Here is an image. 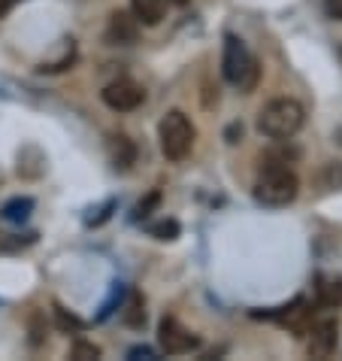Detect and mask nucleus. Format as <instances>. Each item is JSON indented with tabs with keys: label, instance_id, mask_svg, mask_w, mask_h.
<instances>
[{
	"label": "nucleus",
	"instance_id": "nucleus-1",
	"mask_svg": "<svg viewBox=\"0 0 342 361\" xmlns=\"http://www.w3.org/2000/svg\"><path fill=\"white\" fill-rule=\"evenodd\" d=\"M300 195V179L288 164L260 161V176L255 183V197L264 207H288Z\"/></svg>",
	"mask_w": 342,
	"mask_h": 361
},
{
	"label": "nucleus",
	"instance_id": "nucleus-2",
	"mask_svg": "<svg viewBox=\"0 0 342 361\" xmlns=\"http://www.w3.org/2000/svg\"><path fill=\"white\" fill-rule=\"evenodd\" d=\"M303 106L291 97H279L258 113V131L270 140H291L303 128Z\"/></svg>",
	"mask_w": 342,
	"mask_h": 361
},
{
	"label": "nucleus",
	"instance_id": "nucleus-3",
	"mask_svg": "<svg viewBox=\"0 0 342 361\" xmlns=\"http://www.w3.org/2000/svg\"><path fill=\"white\" fill-rule=\"evenodd\" d=\"M224 79L234 82L239 92H255L258 79H260V67L255 61V55L248 52V46L239 39L236 34L224 37Z\"/></svg>",
	"mask_w": 342,
	"mask_h": 361
},
{
	"label": "nucleus",
	"instance_id": "nucleus-4",
	"mask_svg": "<svg viewBox=\"0 0 342 361\" xmlns=\"http://www.w3.org/2000/svg\"><path fill=\"white\" fill-rule=\"evenodd\" d=\"M158 137H160V152H164L170 161H182V158H188L191 149H194V125H191V118L182 109H170V113L160 118Z\"/></svg>",
	"mask_w": 342,
	"mask_h": 361
},
{
	"label": "nucleus",
	"instance_id": "nucleus-5",
	"mask_svg": "<svg viewBox=\"0 0 342 361\" xmlns=\"http://www.w3.org/2000/svg\"><path fill=\"white\" fill-rule=\"evenodd\" d=\"M158 343L164 349L167 355H185L191 349H197V334H191V331L179 322L173 316H164L158 325Z\"/></svg>",
	"mask_w": 342,
	"mask_h": 361
},
{
	"label": "nucleus",
	"instance_id": "nucleus-6",
	"mask_svg": "<svg viewBox=\"0 0 342 361\" xmlns=\"http://www.w3.org/2000/svg\"><path fill=\"white\" fill-rule=\"evenodd\" d=\"M146 100V92L139 88L134 79H115L103 88V104L109 109H118V113H130Z\"/></svg>",
	"mask_w": 342,
	"mask_h": 361
},
{
	"label": "nucleus",
	"instance_id": "nucleus-7",
	"mask_svg": "<svg viewBox=\"0 0 342 361\" xmlns=\"http://www.w3.org/2000/svg\"><path fill=\"white\" fill-rule=\"evenodd\" d=\"M306 334H309V340H306V353H309V358H330L334 355V349H336V322H312L309 328H306Z\"/></svg>",
	"mask_w": 342,
	"mask_h": 361
},
{
	"label": "nucleus",
	"instance_id": "nucleus-8",
	"mask_svg": "<svg viewBox=\"0 0 342 361\" xmlns=\"http://www.w3.org/2000/svg\"><path fill=\"white\" fill-rule=\"evenodd\" d=\"M106 149H109V161H113L115 170H130V164L137 161V146L130 143L125 134H113V137H109Z\"/></svg>",
	"mask_w": 342,
	"mask_h": 361
},
{
	"label": "nucleus",
	"instance_id": "nucleus-9",
	"mask_svg": "<svg viewBox=\"0 0 342 361\" xmlns=\"http://www.w3.org/2000/svg\"><path fill=\"white\" fill-rule=\"evenodd\" d=\"M106 37L113 39V43H134V39L139 37V22L134 16H127V13H113L109 16Z\"/></svg>",
	"mask_w": 342,
	"mask_h": 361
},
{
	"label": "nucleus",
	"instance_id": "nucleus-10",
	"mask_svg": "<svg viewBox=\"0 0 342 361\" xmlns=\"http://www.w3.org/2000/svg\"><path fill=\"white\" fill-rule=\"evenodd\" d=\"M315 295H318V304L327 307V310H336L342 307V279L334 276H318L315 279Z\"/></svg>",
	"mask_w": 342,
	"mask_h": 361
},
{
	"label": "nucleus",
	"instance_id": "nucleus-11",
	"mask_svg": "<svg viewBox=\"0 0 342 361\" xmlns=\"http://www.w3.org/2000/svg\"><path fill=\"white\" fill-rule=\"evenodd\" d=\"M18 173L27 176V179H37L46 173V155L39 152L37 146H25L18 152Z\"/></svg>",
	"mask_w": 342,
	"mask_h": 361
},
{
	"label": "nucleus",
	"instance_id": "nucleus-12",
	"mask_svg": "<svg viewBox=\"0 0 342 361\" xmlns=\"http://www.w3.org/2000/svg\"><path fill=\"white\" fill-rule=\"evenodd\" d=\"M130 6H134V18L146 27L158 25L160 18H164V9H167L164 0H130Z\"/></svg>",
	"mask_w": 342,
	"mask_h": 361
},
{
	"label": "nucleus",
	"instance_id": "nucleus-13",
	"mask_svg": "<svg viewBox=\"0 0 342 361\" xmlns=\"http://www.w3.org/2000/svg\"><path fill=\"white\" fill-rule=\"evenodd\" d=\"M31 209H34V200L31 197H13L9 204H4L0 216H4L6 222H25V219L31 216Z\"/></svg>",
	"mask_w": 342,
	"mask_h": 361
},
{
	"label": "nucleus",
	"instance_id": "nucleus-14",
	"mask_svg": "<svg viewBox=\"0 0 342 361\" xmlns=\"http://www.w3.org/2000/svg\"><path fill=\"white\" fill-rule=\"evenodd\" d=\"M125 325H130V328H143L146 325V310H143V298H139L137 292L130 295V300H127V307H125Z\"/></svg>",
	"mask_w": 342,
	"mask_h": 361
},
{
	"label": "nucleus",
	"instance_id": "nucleus-15",
	"mask_svg": "<svg viewBox=\"0 0 342 361\" xmlns=\"http://www.w3.org/2000/svg\"><path fill=\"white\" fill-rule=\"evenodd\" d=\"M148 234H152L155 240H176L179 237V222L176 219H164V222L148 228Z\"/></svg>",
	"mask_w": 342,
	"mask_h": 361
},
{
	"label": "nucleus",
	"instance_id": "nucleus-16",
	"mask_svg": "<svg viewBox=\"0 0 342 361\" xmlns=\"http://www.w3.org/2000/svg\"><path fill=\"white\" fill-rule=\"evenodd\" d=\"M158 204H160V192H152L148 197H143V200H139V204H137V209H134V219H137V222H143V219L152 216V209H155Z\"/></svg>",
	"mask_w": 342,
	"mask_h": 361
},
{
	"label": "nucleus",
	"instance_id": "nucleus-17",
	"mask_svg": "<svg viewBox=\"0 0 342 361\" xmlns=\"http://www.w3.org/2000/svg\"><path fill=\"white\" fill-rule=\"evenodd\" d=\"M55 316H58V325H61V328H73V331H79V328H85V322H82V319L70 316V313H67V310H61V307H55Z\"/></svg>",
	"mask_w": 342,
	"mask_h": 361
},
{
	"label": "nucleus",
	"instance_id": "nucleus-18",
	"mask_svg": "<svg viewBox=\"0 0 342 361\" xmlns=\"http://www.w3.org/2000/svg\"><path fill=\"white\" fill-rule=\"evenodd\" d=\"M73 358H79V361L100 358V349H97L94 343H76V346H73Z\"/></svg>",
	"mask_w": 342,
	"mask_h": 361
},
{
	"label": "nucleus",
	"instance_id": "nucleus-19",
	"mask_svg": "<svg viewBox=\"0 0 342 361\" xmlns=\"http://www.w3.org/2000/svg\"><path fill=\"white\" fill-rule=\"evenodd\" d=\"M113 209H115V200H106V204L97 209L100 216H91V219H88V225H103L106 219H109V213H113Z\"/></svg>",
	"mask_w": 342,
	"mask_h": 361
},
{
	"label": "nucleus",
	"instance_id": "nucleus-20",
	"mask_svg": "<svg viewBox=\"0 0 342 361\" xmlns=\"http://www.w3.org/2000/svg\"><path fill=\"white\" fill-rule=\"evenodd\" d=\"M324 13L334 18V22H342V0H324Z\"/></svg>",
	"mask_w": 342,
	"mask_h": 361
},
{
	"label": "nucleus",
	"instance_id": "nucleus-21",
	"mask_svg": "<svg viewBox=\"0 0 342 361\" xmlns=\"http://www.w3.org/2000/svg\"><path fill=\"white\" fill-rule=\"evenodd\" d=\"M127 355H130V358H139V355H143V358H155V353H152L148 346H134Z\"/></svg>",
	"mask_w": 342,
	"mask_h": 361
},
{
	"label": "nucleus",
	"instance_id": "nucleus-22",
	"mask_svg": "<svg viewBox=\"0 0 342 361\" xmlns=\"http://www.w3.org/2000/svg\"><path fill=\"white\" fill-rule=\"evenodd\" d=\"M239 134H243V125H230V128H227V143H236Z\"/></svg>",
	"mask_w": 342,
	"mask_h": 361
},
{
	"label": "nucleus",
	"instance_id": "nucleus-23",
	"mask_svg": "<svg viewBox=\"0 0 342 361\" xmlns=\"http://www.w3.org/2000/svg\"><path fill=\"white\" fill-rule=\"evenodd\" d=\"M15 4H22V0H0V18H4Z\"/></svg>",
	"mask_w": 342,
	"mask_h": 361
},
{
	"label": "nucleus",
	"instance_id": "nucleus-24",
	"mask_svg": "<svg viewBox=\"0 0 342 361\" xmlns=\"http://www.w3.org/2000/svg\"><path fill=\"white\" fill-rule=\"evenodd\" d=\"M164 4H176V6H185L188 0H164Z\"/></svg>",
	"mask_w": 342,
	"mask_h": 361
}]
</instances>
